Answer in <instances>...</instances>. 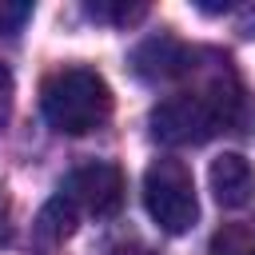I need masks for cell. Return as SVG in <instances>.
I'll list each match as a JSON object with an SVG mask.
<instances>
[{
	"mask_svg": "<svg viewBox=\"0 0 255 255\" xmlns=\"http://www.w3.org/2000/svg\"><path fill=\"white\" fill-rule=\"evenodd\" d=\"M235 108H239L235 84L215 80L203 92H175V96L159 100L147 116V128L167 147H195V143H207L211 135H219L223 128H231Z\"/></svg>",
	"mask_w": 255,
	"mask_h": 255,
	"instance_id": "1",
	"label": "cell"
},
{
	"mask_svg": "<svg viewBox=\"0 0 255 255\" xmlns=\"http://www.w3.org/2000/svg\"><path fill=\"white\" fill-rule=\"evenodd\" d=\"M40 112L60 135H88L112 116V88L92 68H60L40 88Z\"/></svg>",
	"mask_w": 255,
	"mask_h": 255,
	"instance_id": "2",
	"label": "cell"
},
{
	"mask_svg": "<svg viewBox=\"0 0 255 255\" xmlns=\"http://www.w3.org/2000/svg\"><path fill=\"white\" fill-rule=\"evenodd\" d=\"M143 207L167 235H183L199 219V199H195V179L187 163L179 159H155L143 171Z\"/></svg>",
	"mask_w": 255,
	"mask_h": 255,
	"instance_id": "3",
	"label": "cell"
},
{
	"mask_svg": "<svg viewBox=\"0 0 255 255\" xmlns=\"http://www.w3.org/2000/svg\"><path fill=\"white\" fill-rule=\"evenodd\" d=\"M60 191L76 203V211H88L96 219H112L124 207V175H120L116 163H100V159L80 163L64 179Z\"/></svg>",
	"mask_w": 255,
	"mask_h": 255,
	"instance_id": "4",
	"label": "cell"
},
{
	"mask_svg": "<svg viewBox=\"0 0 255 255\" xmlns=\"http://www.w3.org/2000/svg\"><path fill=\"white\" fill-rule=\"evenodd\" d=\"M128 64L143 84H167L195 68V52L183 40H175L171 32H159V36H147L143 44H135Z\"/></svg>",
	"mask_w": 255,
	"mask_h": 255,
	"instance_id": "5",
	"label": "cell"
},
{
	"mask_svg": "<svg viewBox=\"0 0 255 255\" xmlns=\"http://www.w3.org/2000/svg\"><path fill=\"white\" fill-rule=\"evenodd\" d=\"M211 191H215L219 207H243L255 191V167L239 151H223L211 163Z\"/></svg>",
	"mask_w": 255,
	"mask_h": 255,
	"instance_id": "6",
	"label": "cell"
},
{
	"mask_svg": "<svg viewBox=\"0 0 255 255\" xmlns=\"http://www.w3.org/2000/svg\"><path fill=\"white\" fill-rule=\"evenodd\" d=\"M76 203L64 195V191H56L48 203H44V211L36 215V235L44 239V243H60V239H68L72 231H76Z\"/></svg>",
	"mask_w": 255,
	"mask_h": 255,
	"instance_id": "7",
	"label": "cell"
},
{
	"mask_svg": "<svg viewBox=\"0 0 255 255\" xmlns=\"http://www.w3.org/2000/svg\"><path fill=\"white\" fill-rule=\"evenodd\" d=\"M88 16L100 20V24H116V28H128V24H139L147 16V4H124V0H96L88 4Z\"/></svg>",
	"mask_w": 255,
	"mask_h": 255,
	"instance_id": "8",
	"label": "cell"
},
{
	"mask_svg": "<svg viewBox=\"0 0 255 255\" xmlns=\"http://www.w3.org/2000/svg\"><path fill=\"white\" fill-rule=\"evenodd\" d=\"M211 255H255V235L239 223H223L211 235Z\"/></svg>",
	"mask_w": 255,
	"mask_h": 255,
	"instance_id": "9",
	"label": "cell"
},
{
	"mask_svg": "<svg viewBox=\"0 0 255 255\" xmlns=\"http://www.w3.org/2000/svg\"><path fill=\"white\" fill-rule=\"evenodd\" d=\"M28 20H32L28 0H0V36H16Z\"/></svg>",
	"mask_w": 255,
	"mask_h": 255,
	"instance_id": "10",
	"label": "cell"
},
{
	"mask_svg": "<svg viewBox=\"0 0 255 255\" xmlns=\"http://www.w3.org/2000/svg\"><path fill=\"white\" fill-rule=\"evenodd\" d=\"M235 12H239V32L243 36H255V4H243Z\"/></svg>",
	"mask_w": 255,
	"mask_h": 255,
	"instance_id": "11",
	"label": "cell"
},
{
	"mask_svg": "<svg viewBox=\"0 0 255 255\" xmlns=\"http://www.w3.org/2000/svg\"><path fill=\"white\" fill-rule=\"evenodd\" d=\"M8 104H12V76H8V68H0V120H4Z\"/></svg>",
	"mask_w": 255,
	"mask_h": 255,
	"instance_id": "12",
	"label": "cell"
},
{
	"mask_svg": "<svg viewBox=\"0 0 255 255\" xmlns=\"http://www.w3.org/2000/svg\"><path fill=\"white\" fill-rule=\"evenodd\" d=\"M120 255H151V251H143V247H131V251H128V247H124Z\"/></svg>",
	"mask_w": 255,
	"mask_h": 255,
	"instance_id": "13",
	"label": "cell"
}]
</instances>
